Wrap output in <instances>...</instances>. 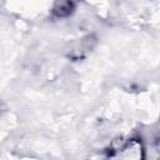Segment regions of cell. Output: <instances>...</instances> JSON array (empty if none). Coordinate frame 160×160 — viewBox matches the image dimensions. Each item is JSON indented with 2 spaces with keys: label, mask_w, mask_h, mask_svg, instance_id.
<instances>
[{
  "label": "cell",
  "mask_w": 160,
  "mask_h": 160,
  "mask_svg": "<svg viewBox=\"0 0 160 160\" xmlns=\"http://www.w3.org/2000/svg\"><path fill=\"white\" fill-rule=\"evenodd\" d=\"M76 9V0H56L52 5L51 12L58 19L70 16Z\"/></svg>",
  "instance_id": "cell-1"
}]
</instances>
